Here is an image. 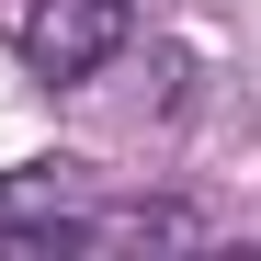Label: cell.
Masks as SVG:
<instances>
[{
	"mask_svg": "<svg viewBox=\"0 0 261 261\" xmlns=\"http://www.w3.org/2000/svg\"><path fill=\"white\" fill-rule=\"evenodd\" d=\"M125 34H137V0H23V68L34 80H91Z\"/></svg>",
	"mask_w": 261,
	"mask_h": 261,
	"instance_id": "cell-1",
	"label": "cell"
}]
</instances>
